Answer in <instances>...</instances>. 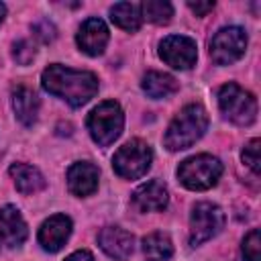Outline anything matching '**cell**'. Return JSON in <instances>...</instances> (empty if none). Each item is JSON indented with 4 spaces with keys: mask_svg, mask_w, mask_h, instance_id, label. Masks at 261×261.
<instances>
[{
    "mask_svg": "<svg viewBox=\"0 0 261 261\" xmlns=\"http://www.w3.org/2000/svg\"><path fill=\"white\" fill-rule=\"evenodd\" d=\"M41 82L49 94L65 100L73 108L88 104L98 92V77L92 71H80L59 63L49 65L43 71Z\"/></svg>",
    "mask_w": 261,
    "mask_h": 261,
    "instance_id": "obj_1",
    "label": "cell"
},
{
    "mask_svg": "<svg viewBox=\"0 0 261 261\" xmlns=\"http://www.w3.org/2000/svg\"><path fill=\"white\" fill-rule=\"evenodd\" d=\"M206 126H208V114L200 104L184 106L167 126L163 139L165 147L169 151L188 149L206 133Z\"/></svg>",
    "mask_w": 261,
    "mask_h": 261,
    "instance_id": "obj_2",
    "label": "cell"
},
{
    "mask_svg": "<svg viewBox=\"0 0 261 261\" xmlns=\"http://www.w3.org/2000/svg\"><path fill=\"white\" fill-rule=\"evenodd\" d=\"M222 175V163L220 159L212 157V155H194L186 161L179 163L177 167V177L179 181L188 188V190H210L212 186H216V181Z\"/></svg>",
    "mask_w": 261,
    "mask_h": 261,
    "instance_id": "obj_3",
    "label": "cell"
},
{
    "mask_svg": "<svg viewBox=\"0 0 261 261\" xmlns=\"http://www.w3.org/2000/svg\"><path fill=\"white\" fill-rule=\"evenodd\" d=\"M218 106H220L222 114L239 126H249L257 118V100L253 98L251 92L243 90L234 82H228L220 88Z\"/></svg>",
    "mask_w": 261,
    "mask_h": 261,
    "instance_id": "obj_4",
    "label": "cell"
},
{
    "mask_svg": "<svg viewBox=\"0 0 261 261\" xmlns=\"http://www.w3.org/2000/svg\"><path fill=\"white\" fill-rule=\"evenodd\" d=\"M122 126H124V114L114 100L98 104L88 116V130L92 139L102 147L114 143L122 133Z\"/></svg>",
    "mask_w": 261,
    "mask_h": 261,
    "instance_id": "obj_5",
    "label": "cell"
},
{
    "mask_svg": "<svg viewBox=\"0 0 261 261\" xmlns=\"http://www.w3.org/2000/svg\"><path fill=\"white\" fill-rule=\"evenodd\" d=\"M151 147L141 141V139H133L128 143H124L112 157V167L114 171L124 177V179H137L143 177L149 167H151Z\"/></svg>",
    "mask_w": 261,
    "mask_h": 261,
    "instance_id": "obj_6",
    "label": "cell"
},
{
    "mask_svg": "<svg viewBox=\"0 0 261 261\" xmlns=\"http://www.w3.org/2000/svg\"><path fill=\"white\" fill-rule=\"evenodd\" d=\"M224 226V212L212 202H198L190 214V245H202Z\"/></svg>",
    "mask_w": 261,
    "mask_h": 261,
    "instance_id": "obj_7",
    "label": "cell"
},
{
    "mask_svg": "<svg viewBox=\"0 0 261 261\" xmlns=\"http://www.w3.org/2000/svg\"><path fill=\"white\" fill-rule=\"evenodd\" d=\"M247 35L241 27H224L210 41V57L218 65H230L245 55Z\"/></svg>",
    "mask_w": 261,
    "mask_h": 261,
    "instance_id": "obj_8",
    "label": "cell"
},
{
    "mask_svg": "<svg viewBox=\"0 0 261 261\" xmlns=\"http://www.w3.org/2000/svg\"><path fill=\"white\" fill-rule=\"evenodd\" d=\"M159 57L173 69H190L196 63V41L186 35H169L159 43Z\"/></svg>",
    "mask_w": 261,
    "mask_h": 261,
    "instance_id": "obj_9",
    "label": "cell"
},
{
    "mask_svg": "<svg viewBox=\"0 0 261 261\" xmlns=\"http://www.w3.org/2000/svg\"><path fill=\"white\" fill-rule=\"evenodd\" d=\"M69 234H71V220H69V216L55 214V216L47 218L41 224V228H39V243H41V247L45 251L55 253V251H59L65 245Z\"/></svg>",
    "mask_w": 261,
    "mask_h": 261,
    "instance_id": "obj_10",
    "label": "cell"
},
{
    "mask_svg": "<svg viewBox=\"0 0 261 261\" xmlns=\"http://www.w3.org/2000/svg\"><path fill=\"white\" fill-rule=\"evenodd\" d=\"M98 245L108 257L122 261V259L130 257V253L135 249V239L130 232H126L120 226H106L98 234Z\"/></svg>",
    "mask_w": 261,
    "mask_h": 261,
    "instance_id": "obj_11",
    "label": "cell"
},
{
    "mask_svg": "<svg viewBox=\"0 0 261 261\" xmlns=\"http://www.w3.org/2000/svg\"><path fill=\"white\" fill-rule=\"evenodd\" d=\"M75 41H77V47L84 53H88V55H100V53H104L106 43H108V29H106L104 20H100L96 16L84 20V24L77 31Z\"/></svg>",
    "mask_w": 261,
    "mask_h": 261,
    "instance_id": "obj_12",
    "label": "cell"
},
{
    "mask_svg": "<svg viewBox=\"0 0 261 261\" xmlns=\"http://www.w3.org/2000/svg\"><path fill=\"white\" fill-rule=\"evenodd\" d=\"M100 171L90 161H77L67 169V188L73 196H90L98 188Z\"/></svg>",
    "mask_w": 261,
    "mask_h": 261,
    "instance_id": "obj_13",
    "label": "cell"
},
{
    "mask_svg": "<svg viewBox=\"0 0 261 261\" xmlns=\"http://www.w3.org/2000/svg\"><path fill=\"white\" fill-rule=\"evenodd\" d=\"M29 230H27V222L22 218V214L18 212L16 206H2L0 208V239L8 245V247H18L24 243Z\"/></svg>",
    "mask_w": 261,
    "mask_h": 261,
    "instance_id": "obj_14",
    "label": "cell"
},
{
    "mask_svg": "<svg viewBox=\"0 0 261 261\" xmlns=\"http://www.w3.org/2000/svg\"><path fill=\"white\" fill-rule=\"evenodd\" d=\"M167 200H169L167 188L159 179L141 184L133 194V202L141 212H159L167 206Z\"/></svg>",
    "mask_w": 261,
    "mask_h": 261,
    "instance_id": "obj_15",
    "label": "cell"
},
{
    "mask_svg": "<svg viewBox=\"0 0 261 261\" xmlns=\"http://www.w3.org/2000/svg\"><path fill=\"white\" fill-rule=\"evenodd\" d=\"M12 108L24 126H33L39 116V96L29 88L18 86L12 90Z\"/></svg>",
    "mask_w": 261,
    "mask_h": 261,
    "instance_id": "obj_16",
    "label": "cell"
},
{
    "mask_svg": "<svg viewBox=\"0 0 261 261\" xmlns=\"http://www.w3.org/2000/svg\"><path fill=\"white\" fill-rule=\"evenodd\" d=\"M10 177L14 179V186L20 194H35L39 190L45 188V177L43 173L33 167V165H27V163H12L10 169H8Z\"/></svg>",
    "mask_w": 261,
    "mask_h": 261,
    "instance_id": "obj_17",
    "label": "cell"
},
{
    "mask_svg": "<svg viewBox=\"0 0 261 261\" xmlns=\"http://www.w3.org/2000/svg\"><path fill=\"white\" fill-rule=\"evenodd\" d=\"M143 90L147 96L159 100V98H167L177 90V82L173 75L163 73V71H147L143 77Z\"/></svg>",
    "mask_w": 261,
    "mask_h": 261,
    "instance_id": "obj_18",
    "label": "cell"
},
{
    "mask_svg": "<svg viewBox=\"0 0 261 261\" xmlns=\"http://www.w3.org/2000/svg\"><path fill=\"white\" fill-rule=\"evenodd\" d=\"M110 18L116 27H120L128 33L139 31L141 20H143L141 4H137V2H118L110 8Z\"/></svg>",
    "mask_w": 261,
    "mask_h": 261,
    "instance_id": "obj_19",
    "label": "cell"
},
{
    "mask_svg": "<svg viewBox=\"0 0 261 261\" xmlns=\"http://www.w3.org/2000/svg\"><path fill=\"white\" fill-rule=\"evenodd\" d=\"M143 253L149 261H167L173 255V245L167 234L151 232L143 239Z\"/></svg>",
    "mask_w": 261,
    "mask_h": 261,
    "instance_id": "obj_20",
    "label": "cell"
},
{
    "mask_svg": "<svg viewBox=\"0 0 261 261\" xmlns=\"http://www.w3.org/2000/svg\"><path fill=\"white\" fill-rule=\"evenodd\" d=\"M141 14L155 24H167L173 16V6L165 0H147L141 4Z\"/></svg>",
    "mask_w": 261,
    "mask_h": 261,
    "instance_id": "obj_21",
    "label": "cell"
},
{
    "mask_svg": "<svg viewBox=\"0 0 261 261\" xmlns=\"http://www.w3.org/2000/svg\"><path fill=\"white\" fill-rule=\"evenodd\" d=\"M243 257H245V261H259L261 259V237H259L257 228H253L243 239Z\"/></svg>",
    "mask_w": 261,
    "mask_h": 261,
    "instance_id": "obj_22",
    "label": "cell"
},
{
    "mask_svg": "<svg viewBox=\"0 0 261 261\" xmlns=\"http://www.w3.org/2000/svg\"><path fill=\"white\" fill-rule=\"evenodd\" d=\"M259 145H261L259 139H251L245 145V149H243V163L253 173H259V163H261V159H259Z\"/></svg>",
    "mask_w": 261,
    "mask_h": 261,
    "instance_id": "obj_23",
    "label": "cell"
},
{
    "mask_svg": "<svg viewBox=\"0 0 261 261\" xmlns=\"http://www.w3.org/2000/svg\"><path fill=\"white\" fill-rule=\"evenodd\" d=\"M12 57L20 63V65H27V63H31L33 61V57H35V47L29 43V41H18V43H14V49H12Z\"/></svg>",
    "mask_w": 261,
    "mask_h": 261,
    "instance_id": "obj_24",
    "label": "cell"
},
{
    "mask_svg": "<svg viewBox=\"0 0 261 261\" xmlns=\"http://www.w3.org/2000/svg\"><path fill=\"white\" fill-rule=\"evenodd\" d=\"M188 6H190V10L196 14V16H206L212 8H214V2H188Z\"/></svg>",
    "mask_w": 261,
    "mask_h": 261,
    "instance_id": "obj_25",
    "label": "cell"
},
{
    "mask_svg": "<svg viewBox=\"0 0 261 261\" xmlns=\"http://www.w3.org/2000/svg\"><path fill=\"white\" fill-rule=\"evenodd\" d=\"M63 261H94V257H92L90 251H75L67 259H63Z\"/></svg>",
    "mask_w": 261,
    "mask_h": 261,
    "instance_id": "obj_26",
    "label": "cell"
},
{
    "mask_svg": "<svg viewBox=\"0 0 261 261\" xmlns=\"http://www.w3.org/2000/svg\"><path fill=\"white\" fill-rule=\"evenodd\" d=\"M4 16H6V6L0 2V24H2V20H4Z\"/></svg>",
    "mask_w": 261,
    "mask_h": 261,
    "instance_id": "obj_27",
    "label": "cell"
},
{
    "mask_svg": "<svg viewBox=\"0 0 261 261\" xmlns=\"http://www.w3.org/2000/svg\"><path fill=\"white\" fill-rule=\"evenodd\" d=\"M0 243H2V239H0Z\"/></svg>",
    "mask_w": 261,
    "mask_h": 261,
    "instance_id": "obj_28",
    "label": "cell"
}]
</instances>
